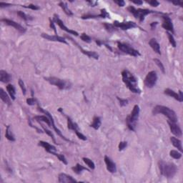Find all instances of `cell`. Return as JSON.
<instances>
[{"instance_id":"6da1fadb","label":"cell","mask_w":183,"mask_h":183,"mask_svg":"<svg viewBox=\"0 0 183 183\" xmlns=\"http://www.w3.org/2000/svg\"><path fill=\"white\" fill-rule=\"evenodd\" d=\"M121 74L123 82L130 91L136 94L141 93V90L139 89L138 85H137V78L134 76L133 73H131L128 69H124Z\"/></svg>"},{"instance_id":"7a4b0ae2","label":"cell","mask_w":183,"mask_h":183,"mask_svg":"<svg viewBox=\"0 0 183 183\" xmlns=\"http://www.w3.org/2000/svg\"><path fill=\"white\" fill-rule=\"evenodd\" d=\"M158 165L161 174L167 178H172L177 172V166L172 162H167L163 160H160Z\"/></svg>"},{"instance_id":"3957f363","label":"cell","mask_w":183,"mask_h":183,"mask_svg":"<svg viewBox=\"0 0 183 183\" xmlns=\"http://www.w3.org/2000/svg\"><path fill=\"white\" fill-rule=\"evenodd\" d=\"M152 113L153 115H158L162 114L164 115L165 116L168 118L169 120L172 122H177L178 118H177V115H176L175 112L174 110H171L170 108L167 107L162 106V105H157L154 107L152 110Z\"/></svg>"},{"instance_id":"277c9868","label":"cell","mask_w":183,"mask_h":183,"mask_svg":"<svg viewBox=\"0 0 183 183\" xmlns=\"http://www.w3.org/2000/svg\"><path fill=\"white\" fill-rule=\"evenodd\" d=\"M140 107L137 105V104H135V105L134 106L131 114L127 117L126 122L129 130H132V131H135L137 120H138L139 115H140Z\"/></svg>"},{"instance_id":"5b68a950","label":"cell","mask_w":183,"mask_h":183,"mask_svg":"<svg viewBox=\"0 0 183 183\" xmlns=\"http://www.w3.org/2000/svg\"><path fill=\"white\" fill-rule=\"evenodd\" d=\"M45 79L52 85H55L61 90L69 89L72 87V83L66 79H62L55 77H45Z\"/></svg>"},{"instance_id":"8992f818","label":"cell","mask_w":183,"mask_h":183,"mask_svg":"<svg viewBox=\"0 0 183 183\" xmlns=\"http://www.w3.org/2000/svg\"><path fill=\"white\" fill-rule=\"evenodd\" d=\"M128 10L131 14H133L136 19H138L140 22H143L145 20V17L147 15L150 14H154L156 13L155 11H152L150 9H135L133 6H130L128 8Z\"/></svg>"},{"instance_id":"52a82bcc","label":"cell","mask_w":183,"mask_h":183,"mask_svg":"<svg viewBox=\"0 0 183 183\" xmlns=\"http://www.w3.org/2000/svg\"><path fill=\"white\" fill-rule=\"evenodd\" d=\"M117 47L119 50L121 52H122L123 53L128 54V55L133 56V57H139V56L141 55L138 50L133 48L131 46L128 45V44L122 43V42H117Z\"/></svg>"},{"instance_id":"ba28073f","label":"cell","mask_w":183,"mask_h":183,"mask_svg":"<svg viewBox=\"0 0 183 183\" xmlns=\"http://www.w3.org/2000/svg\"><path fill=\"white\" fill-rule=\"evenodd\" d=\"M67 128H68L69 130H73L76 135H77L78 138L83 140V141H86V140H87V137H86L85 135H83L82 133H80L77 124L76 122H74L72 120V119H71L70 117H67Z\"/></svg>"},{"instance_id":"9c48e42d","label":"cell","mask_w":183,"mask_h":183,"mask_svg":"<svg viewBox=\"0 0 183 183\" xmlns=\"http://www.w3.org/2000/svg\"><path fill=\"white\" fill-rule=\"evenodd\" d=\"M37 109H38L39 111H40V112H42V113H45V114L46 115H47V116H48V117H49V118H50V119L51 124H52V128L54 129V130H55V131L56 132V133H57V135H58L59 136H60V137H61V138H62V139H63L64 140H65V141H67V142H71L70 140H68V139H67V138H66V137H64L63 135H62V132H61L60 130H59V129L57 128V127L55 126V120H54L53 117H52V115H51L50 113L48 111H47V110H43V109H42V108L41 107H40V106H38V107H37Z\"/></svg>"},{"instance_id":"30bf717a","label":"cell","mask_w":183,"mask_h":183,"mask_svg":"<svg viewBox=\"0 0 183 183\" xmlns=\"http://www.w3.org/2000/svg\"><path fill=\"white\" fill-rule=\"evenodd\" d=\"M157 81V74L155 71L148 72L145 79V85L147 88H152L155 86Z\"/></svg>"},{"instance_id":"8fae6325","label":"cell","mask_w":183,"mask_h":183,"mask_svg":"<svg viewBox=\"0 0 183 183\" xmlns=\"http://www.w3.org/2000/svg\"><path fill=\"white\" fill-rule=\"evenodd\" d=\"M53 21L55 22L58 25V26L60 27L62 30H64V31L67 32V33L70 34V35H74V36H78V35H79V34H78L76 31H74V30H69V28H67V27L64 25L63 21L60 19V17H59V16L57 14H55V15H54Z\"/></svg>"},{"instance_id":"7c38bea8","label":"cell","mask_w":183,"mask_h":183,"mask_svg":"<svg viewBox=\"0 0 183 183\" xmlns=\"http://www.w3.org/2000/svg\"><path fill=\"white\" fill-rule=\"evenodd\" d=\"M113 25L116 28H120L122 30H128L130 29L138 27L137 24L134 22H120L118 21H115Z\"/></svg>"},{"instance_id":"4fadbf2b","label":"cell","mask_w":183,"mask_h":183,"mask_svg":"<svg viewBox=\"0 0 183 183\" xmlns=\"http://www.w3.org/2000/svg\"><path fill=\"white\" fill-rule=\"evenodd\" d=\"M1 22L4 23L5 24L8 25V26H11V27H12L15 28L19 32H20L21 34H24L26 32V29L24 27L22 26L21 24H19V23L13 21V20L4 18V19H1Z\"/></svg>"},{"instance_id":"5bb4252c","label":"cell","mask_w":183,"mask_h":183,"mask_svg":"<svg viewBox=\"0 0 183 183\" xmlns=\"http://www.w3.org/2000/svg\"><path fill=\"white\" fill-rule=\"evenodd\" d=\"M162 19H163V23H162V28H164L165 30L168 31V32H170L172 35H174V26L171 19L169 18L168 16H163L162 17Z\"/></svg>"},{"instance_id":"9a60e30c","label":"cell","mask_w":183,"mask_h":183,"mask_svg":"<svg viewBox=\"0 0 183 183\" xmlns=\"http://www.w3.org/2000/svg\"><path fill=\"white\" fill-rule=\"evenodd\" d=\"M81 18L82 19H97V18H103V19H106V18H110V14L107 12V10L105 9H102L100 10V14L98 15H94V14H85L83 15V16L81 17Z\"/></svg>"},{"instance_id":"2e32d148","label":"cell","mask_w":183,"mask_h":183,"mask_svg":"<svg viewBox=\"0 0 183 183\" xmlns=\"http://www.w3.org/2000/svg\"><path fill=\"white\" fill-rule=\"evenodd\" d=\"M67 38L69 39V40H70L71 41L73 42V43L75 44V45H77V47H78V48L79 49V50H80L81 52H82V53L84 54V55H87V57H90V58H94V59H95V60H98V59H99V55H98V54L97 53V52H93V51H87V50H84V49H83L82 47H80V45H79V44L77 43V42H74V41L73 39L70 38V37H67Z\"/></svg>"},{"instance_id":"e0dca14e","label":"cell","mask_w":183,"mask_h":183,"mask_svg":"<svg viewBox=\"0 0 183 183\" xmlns=\"http://www.w3.org/2000/svg\"><path fill=\"white\" fill-rule=\"evenodd\" d=\"M42 37H43L44 39L49 40V41H52V42H61V43H64L67 45V42L66 41L65 39L62 37H60L58 35H50L48 34L42 33L41 35Z\"/></svg>"},{"instance_id":"ac0fdd59","label":"cell","mask_w":183,"mask_h":183,"mask_svg":"<svg viewBox=\"0 0 183 183\" xmlns=\"http://www.w3.org/2000/svg\"><path fill=\"white\" fill-rule=\"evenodd\" d=\"M164 93H165V94H167V95L174 98L176 100L179 101V102H183V94H182V92L181 90L179 91V93H176L174 91L169 89V88H167V89H165Z\"/></svg>"},{"instance_id":"d6986e66","label":"cell","mask_w":183,"mask_h":183,"mask_svg":"<svg viewBox=\"0 0 183 183\" xmlns=\"http://www.w3.org/2000/svg\"><path fill=\"white\" fill-rule=\"evenodd\" d=\"M167 123H168L169 128H170L171 133H172L173 135H175V136L181 137H182V130L181 128H179V125H177L175 122H170L169 120L167 121Z\"/></svg>"},{"instance_id":"ffe728a7","label":"cell","mask_w":183,"mask_h":183,"mask_svg":"<svg viewBox=\"0 0 183 183\" xmlns=\"http://www.w3.org/2000/svg\"><path fill=\"white\" fill-rule=\"evenodd\" d=\"M104 162H105L107 166V169L110 172V173H115L117 172V167L116 165L108 156H104Z\"/></svg>"},{"instance_id":"44dd1931","label":"cell","mask_w":183,"mask_h":183,"mask_svg":"<svg viewBox=\"0 0 183 183\" xmlns=\"http://www.w3.org/2000/svg\"><path fill=\"white\" fill-rule=\"evenodd\" d=\"M38 145L39 146H41L42 147H44L46 151H47V152H49V153L52 154V155H55V154L56 153V152H57V148H56L54 145H50V143H48V142H47L40 141L38 143Z\"/></svg>"},{"instance_id":"7402d4cb","label":"cell","mask_w":183,"mask_h":183,"mask_svg":"<svg viewBox=\"0 0 183 183\" xmlns=\"http://www.w3.org/2000/svg\"><path fill=\"white\" fill-rule=\"evenodd\" d=\"M58 182L60 183H73L77 182V181L72 176L65 173H60L58 176Z\"/></svg>"},{"instance_id":"603a6c76","label":"cell","mask_w":183,"mask_h":183,"mask_svg":"<svg viewBox=\"0 0 183 183\" xmlns=\"http://www.w3.org/2000/svg\"><path fill=\"white\" fill-rule=\"evenodd\" d=\"M149 45H150L151 48L158 55H161L160 52V46L159 45V43L157 42V40L155 38H152L149 41Z\"/></svg>"},{"instance_id":"cb8c5ba5","label":"cell","mask_w":183,"mask_h":183,"mask_svg":"<svg viewBox=\"0 0 183 183\" xmlns=\"http://www.w3.org/2000/svg\"><path fill=\"white\" fill-rule=\"evenodd\" d=\"M12 76L4 70L0 71V81L3 83H7L11 81Z\"/></svg>"},{"instance_id":"d4e9b609","label":"cell","mask_w":183,"mask_h":183,"mask_svg":"<svg viewBox=\"0 0 183 183\" xmlns=\"http://www.w3.org/2000/svg\"><path fill=\"white\" fill-rule=\"evenodd\" d=\"M34 119L36 120L38 122H44L47 123L49 127H52V124H51L50 119L49 118L48 116L47 115H38V116H35Z\"/></svg>"},{"instance_id":"484cf974","label":"cell","mask_w":183,"mask_h":183,"mask_svg":"<svg viewBox=\"0 0 183 183\" xmlns=\"http://www.w3.org/2000/svg\"><path fill=\"white\" fill-rule=\"evenodd\" d=\"M170 141H171V142H172V145H173L174 147H176L177 150H179L180 152H182L183 150H182V142H181V140H179V139L177 138V137H170Z\"/></svg>"},{"instance_id":"4316f807","label":"cell","mask_w":183,"mask_h":183,"mask_svg":"<svg viewBox=\"0 0 183 183\" xmlns=\"http://www.w3.org/2000/svg\"><path fill=\"white\" fill-rule=\"evenodd\" d=\"M0 98L5 104H8V105H11V99H10L8 94L6 93V92H4L2 88L0 89Z\"/></svg>"},{"instance_id":"83f0119b","label":"cell","mask_w":183,"mask_h":183,"mask_svg":"<svg viewBox=\"0 0 183 183\" xmlns=\"http://www.w3.org/2000/svg\"><path fill=\"white\" fill-rule=\"evenodd\" d=\"M101 125H102L101 117H94L93 118L92 123L90 125V127L93 129H94L95 130H99V128H100Z\"/></svg>"},{"instance_id":"f1b7e54d","label":"cell","mask_w":183,"mask_h":183,"mask_svg":"<svg viewBox=\"0 0 183 183\" xmlns=\"http://www.w3.org/2000/svg\"><path fill=\"white\" fill-rule=\"evenodd\" d=\"M6 90H7L8 93H9L12 99V100H15V99H16V89H15L14 86L11 84H8V85L6 86Z\"/></svg>"},{"instance_id":"f546056e","label":"cell","mask_w":183,"mask_h":183,"mask_svg":"<svg viewBox=\"0 0 183 183\" xmlns=\"http://www.w3.org/2000/svg\"><path fill=\"white\" fill-rule=\"evenodd\" d=\"M59 6L62 8V10L64 11V12L66 14L68 15V16H73V14H74L73 12H72L69 9L67 3L64 2V1H60V2L59 3Z\"/></svg>"},{"instance_id":"4dcf8cb0","label":"cell","mask_w":183,"mask_h":183,"mask_svg":"<svg viewBox=\"0 0 183 183\" xmlns=\"http://www.w3.org/2000/svg\"><path fill=\"white\" fill-rule=\"evenodd\" d=\"M72 169L74 171V173H76L77 174L82 173V172L83 170H86V171H88V172H90L89 169L86 168L85 167H84V166H82V165H80V164H79V163H77V165L74 166V167H72Z\"/></svg>"},{"instance_id":"1f68e13d","label":"cell","mask_w":183,"mask_h":183,"mask_svg":"<svg viewBox=\"0 0 183 183\" xmlns=\"http://www.w3.org/2000/svg\"><path fill=\"white\" fill-rule=\"evenodd\" d=\"M5 137L8 140L12 142H14L15 141V138L14 135H13L12 131L10 130V126L8 125L6 128V133H5Z\"/></svg>"},{"instance_id":"d6a6232c","label":"cell","mask_w":183,"mask_h":183,"mask_svg":"<svg viewBox=\"0 0 183 183\" xmlns=\"http://www.w3.org/2000/svg\"><path fill=\"white\" fill-rule=\"evenodd\" d=\"M17 15L19 17H21L22 19L25 20V21H30V20L33 19V18H32V17L29 16V15L25 14L24 12H23L22 11L17 12Z\"/></svg>"},{"instance_id":"836d02e7","label":"cell","mask_w":183,"mask_h":183,"mask_svg":"<svg viewBox=\"0 0 183 183\" xmlns=\"http://www.w3.org/2000/svg\"><path fill=\"white\" fill-rule=\"evenodd\" d=\"M82 160L84 161V163H85L90 169H94L95 168V165H94V162H93L92 160H91L90 159L87 158V157H83Z\"/></svg>"},{"instance_id":"e575fe53","label":"cell","mask_w":183,"mask_h":183,"mask_svg":"<svg viewBox=\"0 0 183 183\" xmlns=\"http://www.w3.org/2000/svg\"><path fill=\"white\" fill-rule=\"evenodd\" d=\"M169 155L175 160H179L182 157V152H179L176 150H171L169 152Z\"/></svg>"},{"instance_id":"d590c367","label":"cell","mask_w":183,"mask_h":183,"mask_svg":"<svg viewBox=\"0 0 183 183\" xmlns=\"http://www.w3.org/2000/svg\"><path fill=\"white\" fill-rule=\"evenodd\" d=\"M104 25V28L106 29V30L109 32H114L117 31V29L113 24H111L109 23H104L103 24Z\"/></svg>"},{"instance_id":"8d00e7d4","label":"cell","mask_w":183,"mask_h":183,"mask_svg":"<svg viewBox=\"0 0 183 183\" xmlns=\"http://www.w3.org/2000/svg\"><path fill=\"white\" fill-rule=\"evenodd\" d=\"M166 34H167V37H168V39H169V43L171 44V45H172V47H174V48H175V47H176V46H177V42H176L175 40H174V37H173V35H172V34H171V33H169V32H166Z\"/></svg>"},{"instance_id":"74e56055","label":"cell","mask_w":183,"mask_h":183,"mask_svg":"<svg viewBox=\"0 0 183 183\" xmlns=\"http://www.w3.org/2000/svg\"><path fill=\"white\" fill-rule=\"evenodd\" d=\"M40 125H41L42 126V128H43V130H44V131H45V133H46V134H47V135H49V136H50L51 138H52V141H53V142L54 143H55V144H57L56 143V140H55V136H54V135L53 134H52V132L50 131V130H47V128H45V126H44L43 125H42V124H41L40 123Z\"/></svg>"},{"instance_id":"f35d334b","label":"cell","mask_w":183,"mask_h":183,"mask_svg":"<svg viewBox=\"0 0 183 183\" xmlns=\"http://www.w3.org/2000/svg\"><path fill=\"white\" fill-rule=\"evenodd\" d=\"M154 62H155V63L157 64V67H159L161 69V71L162 72V73L165 74V67H164L163 64L162 63V62L160 60H158V59H154Z\"/></svg>"},{"instance_id":"ab89813d","label":"cell","mask_w":183,"mask_h":183,"mask_svg":"<svg viewBox=\"0 0 183 183\" xmlns=\"http://www.w3.org/2000/svg\"><path fill=\"white\" fill-rule=\"evenodd\" d=\"M80 39L83 42H87V43H90L92 42V39L90 38V37L88 36V35H86L85 33H82V35H81Z\"/></svg>"},{"instance_id":"60d3db41","label":"cell","mask_w":183,"mask_h":183,"mask_svg":"<svg viewBox=\"0 0 183 183\" xmlns=\"http://www.w3.org/2000/svg\"><path fill=\"white\" fill-rule=\"evenodd\" d=\"M54 155L56 156V157H57V158H58L59 160L61 161V162H63V164H64V165H67V164H68L67 159L65 158V157H64L63 155H60V154H58V153H57V152H56V153Z\"/></svg>"},{"instance_id":"b9f144b4","label":"cell","mask_w":183,"mask_h":183,"mask_svg":"<svg viewBox=\"0 0 183 183\" xmlns=\"http://www.w3.org/2000/svg\"><path fill=\"white\" fill-rule=\"evenodd\" d=\"M19 85L20 88H21L22 91V93L24 95H25L26 94V87H25V85H24V83L23 80L22 79H19Z\"/></svg>"},{"instance_id":"7bdbcfd3","label":"cell","mask_w":183,"mask_h":183,"mask_svg":"<svg viewBox=\"0 0 183 183\" xmlns=\"http://www.w3.org/2000/svg\"><path fill=\"white\" fill-rule=\"evenodd\" d=\"M27 104H29V105H35V104H37V100L36 99H35L34 97H31V98H28L27 99Z\"/></svg>"},{"instance_id":"ee69618b","label":"cell","mask_w":183,"mask_h":183,"mask_svg":"<svg viewBox=\"0 0 183 183\" xmlns=\"http://www.w3.org/2000/svg\"><path fill=\"white\" fill-rule=\"evenodd\" d=\"M23 6V7H24V8H27V9H31L32 10L40 9V7H39L38 6H37V5H35V4H30L29 5H24V6Z\"/></svg>"},{"instance_id":"f6af8a7d","label":"cell","mask_w":183,"mask_h":183,"mask_svg":"<svg viewBox=\"0 0 183 183\" xmlns=\"http://www.w3.org/2000/svg\"><path fill=\"white\" fill-rule=\"evenodd\" d=\"M127 146H128V142H120L119 144V150L120 151H122L123 150H125Z\"/></svg>"},{"instance_id":"bcb514c9","label":"cell","mask_w":183,"mask_h":183,"mask_svg":"<svg viewBox=\"0 0 183 183\" xmlns=\"http://www.w3.org/2000/svg\"><path fill=\"white\" fill-rule=\"evenodd\" d=\"M117 99L120 102V104L121 107H125L126 106L127 104H128V100L126 99H122V98H120L117 97Z\"/></svg>"},{"instance_id":"7dc6e473","label":"cell","mask_w":183,"mask_h":183,"mask_svg":"<svg viewBox=\"0 0 183 183\" xmlns=\"http://www.w3.org/2000/svg\"><path fill=\"white\" fill-rule=\"evenodd\" d=\"M50 27L54 30L55 35H57V29H56V27L55 24V22H54L53 20H52V19L51 18H50Z\"/></svg>"},{"instance_id":"c3c4849f","label":"cell","mask_w":183,"mask_h":183,"mask_svg":"<svg viewBox=\"0 0 183 183\" xmlns=\"http://www.w3.org/2000/svg\"><path fill=\"white\" fill-rule=\"evenodd\" d=\"M147 3H148L149 4L151 5L152 6H155V7H157V6H158L159 5H160V2L157 1H156V0H152V1H147Z\"/></svg>"},{"instance_id":"681fc988","label":"cell","mask_w":183,"mask_h":183,"mask_svg":"<svg viewBox=\"0 0 183 183\" xmlns=\"http://www.w3.org/2000/svg\"><path fill=\"white\" fill-rule=\"evenodd\" d=\"M114 2L119 6H121V7H122L125 5V1H122V0H114Z\"/></svg>"},{"instance_id":"f907efd6","label":"cell","mask_w":183,"mask_h":183,"mask_svg":"<svg viewBox=\"0 0 183 183\" xmlns=\"http://www.w3.org/2000/svg\"><path fill=\"white\" fill-rule=\"evenodd\" d=\"M12 6L11 4L9 3H4V2H0V8H4V7H7V6Z\"/></svg>"},{"instance_id":"816d5d0a","label":"cell","mask_w":183,"mask_h":183,"mask_svg":"<svg viewBox=\"0 0 183 183\" xmlns=\"http://www.w3.org/2000/svg\"><path fill=\"white\" fill-rule=\"evenodd\" d=\"M87 2L89 4L90 6H95L97 4H98L97 1H87Z\"/></svg>"},{"instance_id":"f5cc1de1","label":"cell","mask_w":183,"mask_h":183,"mask_svg":"<svg viewBox=\"0 0 183 183\" xmlns=\"http://www.w3.org/2000/svg\"><path fill=\"white\" fill-rule=\"evenodd\" d=\"M158 24V22H152L151 24H150V27H151V29L152 30H155V29L156 28V26Z\"/></svg>"},{"instance_id":"db71d44e","label":"cell","mask_w":183,"mask_h":183,"mask_svg":"<svg viewBox=\"0 0 183 183\" xmlns=\"http://www.w3.org/2000/svg\"><path fill=\"white\" fill-rule=\"evenodd\" d=\"M172 3L176 6H183V2L182 1H172Z\"/></svg>"},{"instance_id":"11a10c76","label":"cell","mask_w":183,"mask_h":183,"mask_svg":"<svg viewBox=\"0 0 183 183\" xmlns=\"http://www.w3.org/2000/svg\"><path fill=\"white\" fill-rule=\"evenodd\" d=\"M132 2L134 3V4H137V5H141L143 4V1H141V0H137V1H132Z\"/></svg>"}]
</instances>
